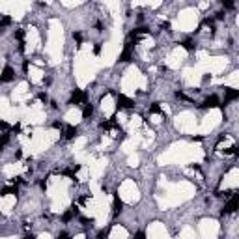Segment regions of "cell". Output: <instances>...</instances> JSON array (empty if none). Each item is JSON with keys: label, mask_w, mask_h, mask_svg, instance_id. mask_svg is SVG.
Listing matches in <instances>:
<instances>
[{"label": "cell", "mask_w": 239, "mask_h": 239, "mask_svg": "<svg viewBox=\"0 0 239 239\" xmlns=\"http://www.w3.org/2000/svg\"><path fill=\"white\" fill-rule=\"evenodd\" d=\"M71 103H73V105L84 103V105H86V93H84L82 90H79V88H75L73 92H71Z\"/></svg>", "instance_id": "obj_1"}, {"label": "cell", "mask_w": 239, "mask_h": 239, "mask_svg": "<svg viewBox=\"0 0 239 239\" xmlns=\"http://www.w3.org/2000/svg\"><path fill=\"white\" fill-rule=\"evenodd\" d=\"M237 204H239V198H237V194H233V196L230 198V202H228V204H226V206L222 207V211H221V213H222V215L233 213V211L237 209Z\"/></svg>", "instance_id": "obj_2"}, {"label": "cell", "mask_w": 239, "mask_h": 239, "mask_svg": "<svg viewBox=\"0 0 239 239\" xmlns=\"http://www.w3.org/2000/svg\"><path fill=\"white\" fill-rule=\"evenodd\" d=\"M118 107H120V108H133V107H135V101L129 99L127 95H118Z\"/></svg>", "instance_id": "obj_3"}, {"label": "cell", "mask_w": 239, "mask_h": 239, "mask_svg": "<svg viewBox=\"0 0 239 239\" xmlns=\"http://www.w3.org/2000/svg\"><path fill=\"white\" fill-rule=\"evenodd\" d=\"M13 77H15L13 69H11L10 65H6V67L2 69V75H0V82H10V80H13Z\"/></svg>", "instance_id": "obj_4"}, {"label": "cell", "mask_w": 239, "mask_h": 239, "mask_svg": "<svg viewBox=\"0 0 239 239\" xmlns=\"http://www.w3.org/2000/svg\"><path fill=\"white\" fill-rule=\"evenodd\" d=\"M215 107H219V97L217 95H209V97L202 103V108H215Z\"/></svg>", "instance_id": "obj_5"}, {"label": "cell", "mask_w": 239, "mask_h": 239, "mask_svg": "<svg viewBox=\"0 0 239 239\" xmlns=\"http://www.w3.org/2000/svg\"><path fill=\"white\" fill-rule=\"evenodd\" d=\"M77 127L75 125H67V127H64V138L65 140H71V138H75L77 136Z\"/></svg>", "instance_id": "obj_6"}, {"label": "cell", "mask_w": 239, "mask_h": 239, "mask_svg": "<svg viewBox=\"0 0 239 239\" xmlns=\"http://www.w3.org/2000/svg\"><path fill=\"white\" fill-rule=\"evenodd\" d=\"M75 215H79V209H77V207L73 206V207H71V209H67V211H65V213L62 215V221H64V222H69L71 219H73V217H75Z\"/></svg>", "instance_id": "obj_7"}, {"label": "cell", "mask_w": 239, "mask_h": 239, "mask_svg": "<svg viewBox=\"0 0 239 239\" xmlns=\"http://www.w3.org/2000/svg\"><path fill=\"white\" fill-rule=\"evenodd\" d=\"M224 92H226V101H224V103H228V101H235V99L239 97V90H233V88H224Z\"/></svg>", "instance_id": "obj_8"}, {"label": "cell", "mask_w": 239, "mask_h": 239, "mask_svg": "<svg viewBox=\"0 0 239 239\" xmlns=\"http://www.w3.org/2000/svg\"><path fill=\"white\" fill-rule=\"evenodd\" d=\"M122 209H123V202L120 200L118 196H114V209H112L114 217H116V215H120V213H122Z\"/></svg>", "instance_id": "obj_9"}, {"label": "cell", "mask_w": 239, "mask_h": 239, "mask_svg": "<svg viewBox=\"0 0 239 239\" xmlns=\"http://www.w3.org/2000/svg\"><path fill=\"white\" fill-rule=\"evenodd\" d=\"M120 62H131V45H125L123 53L120 54Z\"/></svg>", "instance_id": "obj_10"}, {"label": "cell", "mask_w": 239, "mask_h": 239, "mask_svg": "<svg viewBox=\"0 0 239 239\" xmlns=\"http://www.w3.org/2000/svg\"><path fill=\"white\" fill-rule=\"evenodd\" d=\"M181 47H183L185 51L190 53V51H194V49H196V43H194L193 39H185V41H181Z\"/></svg>", "instance_id": "obj_11"}, {"label": "cell", "mask_w": 239, "mask_h": 239, "mask_svg": "<svg viewBox=\"0 0 239 239\" xmlns=\"http://www.w3.org/2000/svg\"><path fill=\"white\" fill-rule=\"evenodd\" d=\"M92 114H93V107L86 103L84 108H82V116H84V118H92Z\"/></svg>", "instance_id": "obj_12"}, {"label": "cell", "mask_w": 239, "mask_h": 239, "mask_svg": "<svg viewBox=\"0 0 239 239\" xmlns=\"http://www.w3.org/2000/svg\"><path fill=\"white\" fill-rule=\"evenodd\" d=\"M10 25H11V17H8V15H6V17H2V19H0V30H4V28H6V26H10Z\"/></svg>", "instance_id": "obj_13"}, {"label": "cell", "mask_w": 239, "mask_h": 239, "mask_svg": "<svg viewBox=\"0 0 239 239\" xmlns=\"http://www.w3.org/2000/svg\"><path fill=\"white\" fill-rule=\"evenodd\" d=\"M163 110H161V107H159V103H153L151 107H150V114H161Z\"/></svg>", "instance_id": "obj_14"}, {"label": "cell", "mask_w": 239, "mask_h": 239, "mask_svg": "<svg viewBox=\"0 0 239 239\" xmlns=\"http://www.w3.org/2000/svg\"><path fill=\"white\" fill-rule=\"evenodd\" d=\"M8 142H10V135H2V136H0V150H2Z\"/></svg>", "instance_id": "obj_15"}, {"label": "cell", "mask_w": 239, "mask_h": 239, "mask_svg": "<svg viewBox=\"0 0 239 239\" xmlns=\"http://www.w3.org/2000/svg\"><path fill=\"white\" fill-rule=\"evenodd\" d=\"M6 194H11V187H2L0 189V196H6Z\"/></svg>", "instance_id": "obj_16"}, {"label": "cell", "mask_w": 239, "mask_h": 239, "mask_svg": "<svg viewBox=\"0 0 239 239\" xmlns=\"http://www.w3.org/2000/svg\"><path fill=\"white\" fill-rule=\"evenodd\" d=\"M108 232H110V228H107V230H101V232H99V235H97V239H107Z\"/></svg>", "instance_id": "obj_17"}, {"label": "cell", "mask_w": 239, "mask_h": 239, "mask_svg": "<svg viewBox=\"0 0 239 239\" xmlns=\"http://www.w3.org/2000/svg\"><path fill=\"white\" fill-rule=\"evenodd\" d=\"M22 37H25V30H17V32H15V39H19V41L22 43Z\"/></svg>", "instance_id": "obj_18"}, {"label": "cell", "mask_w": 239, "mask_h": 239, "mask_svg": "<svg viewBox=\"0 0 239 239\" xmlns=\"http://www.w3.org/2000/svg\"><path fill=\"white\" fill-rule=\"evenodd\" d=\"M37 99H39V101H43V103H47V101H49L47 93H43V92H41V93H37Z\"/></svg>", "instance_id": "obj_19"}, {"label": "cell", "mask_w": 239, "mask_h": 239, "mask_svg": "<svg viewBox=\"0 0 239 239\" xmlns=\"http://www.w3.org/2000/svg\"><path fill=\"white\" fill-rule=\"evenodd\" d=\"M73 37H75V41H77L79 45L82 43V34H80V32H75V34H73Z\"/></svg>", "instance_id": "obj_20"}, {"label": "cell", "mask_w": 239, "mask_h": 239, "mask_svg": "<svg viewBox=\"0 0 239 239\" xmlns=\"http://www.w3.org/2000/svg\"><path fill=\"white\" fill-rule=\"evenodd\" d=\"M10 129V125L4 122V120H0V131H8Z\"/></svg>", "instance_id": "obj_21"}, {"label": "cell", "mask_w": 239, "mask_h": 239, "mask_svg": "<svg viewBox=\"0 0 239 239\" xmlns=\"http://www.w3.org/2000/svg\"><path fill=\"white\" fill-rule=\"evenodd\" d=\"M11 133H15V135H19V133H21V123H15V125L11 127Z\"/></svg>", "instance_id": "obj_22"}, {"label": "cell", "mask_w": 239, "mask_h": 239, "mask_svg": "<svg viewBox=\"0 0 239 239\" xmlns=\"http://www.w3.org/2000/svg\"><path fill=\"white\" fill-rule=\"evenodd\" d=\"M80 222H82L84 226H92V222H93V221H92V219H84V217H80Z\"/></svg>", "instance_id": "obj_23"}, {"label": "cell", "mask_w": 239, "mask_h": 239, "mask_svg": "<svg viewBox=\"0 0 239 239\" xmlns=\"http://www.w3.org/2000/svg\"><path fill=\"white\" fill-rule=\"evenodd\" d=\"M93 54H101V43H95V47H93Z\"/></svg>", "instance_id": "obj_24"}, {"label": "cell", "mask_w": 239, "mask_h": 239, "mask_svg": "<svg viewBox=\"0 0 239 239\" xmlns=\"http://www.w3.org/2000/svg\"><path fill=\"white\" fill-rule=\"evenodd\" d=\"M133 239H146V233H144V232H136Z\"/></svg>", "instance_id": "obj_25"}, {"label": "cell", "mask_w": 239, "mask_h": 239, "mask_svg": "<svg viewBox=\"0 0 239 239\" xmlns=\"http://www.w3.org/2000/svg\"><path fill=\"white\" fill-rule=\"evenodd\" d=\"M110 127H112V123H110V122H103V123H101V129H105V131H108Z\"/></svg>", "instance_id": "obj_26"}, {"label": "cell", "mask_w": 239, "mask_h": 239, "mask_svg": "<svg viewBox=\"0 0 239 239\" xmlns=\"http://www.w3.org/2000/svg\"><path fill=\"white\" fill-rule=\"evenodd\" d=\"M56 239H69V233H67V232H60Z\"/></svg>", "instance_id": "obj_27"}, {"label": "cell", "mask_w": 239, "mask_h": 239, "mask_svg": "<svg viewBox=\"0 0 239 239\" xmlns=\"http://www.w3.org/2000/svg\"><path fill=\"white\" fill-rule=\"evenodd\" d=\"M222 6H224L226 10H232V8H233V2H230V0H226V2H222Z\"/></svg>", "instance_id": "obj_28"}, {"label": "cell", "mask_w": 239, "mask_h": 239, "mask_svg": "<svg viewBox=\"0 0 239 239\" xmlns=\"http://www.w3.org/2000/svg\"><path fill=\"white\" fill-rule=\"evenodd\" d=\"M204 25H206V26H211V28H213L215 21H213V19H206V21H204Z\"/></svg>", "instance_id": "obj_29"}, {"label": "cell", "mask_w": 239, "mask_h": 239, "mask_svg": "<svg viewBox=\"0 0 239 239\" xmlns=\"http://www.w3.org/2000/svg\"><path fill=\"white\" fill-rule=\"evenodd\" d=\"M163 30H166V32H170V22H163Z\"/></svg>", "instance_id": "obj_30"}, {"label": "cell", "mask_w": 239, "mask_h": 239, "mask_svg": "<svg viewBox=\"0 0 239 239\" xmlns=\"http://www.w3.org/2000/svg\"><path fill=\"white\" fill-rule=\"evenodd\" d=\"M53 127H54V129H64V125H62L60 122H54V123H53Z\"/></svg>", "instance_id": "obj_31"}, {"label": "cell", "mask_w": 239, "mask_h": 239, "mask_svg": "<svg viewBox=\"0 0 239 239\" xmlns=\"http://www.w3.org/2000/svg\"><path fill=\"white\" fill-rule=\"evenodd\" d=\"M39 187L45 190V189H47V181H45V179H41V181H39Z\"/></svg>", "instance_id": "obj_32"}, {"label": "cell", "mask_w": 239, "mask_h": 239, "mask_svg": "<svg viewBox=\"0 0 239 239\" xmlns=\"http://www.w3.org/2000/svg\"><path fill=\"white\" fill-rule=\"evenodd\" d=\"M217 19L222 21V19H224V11H219V13H217Z\"/></svg>", "instance_id": "obj_33"}, {"label": "cell", "mask_w": 239, "mask_h": 239, "mask_svg": "<svg viewBox=\"0 0 239 239\" xmlns=\"http://www.w3.org/2000/svg\"><path fill=\"white\" fill-rule=\"evenodd\" d=\"M22 239H36V235H32V233H30V235H26V237H22Z\"/></svg>", "instance_id": "obj_34"}]
</instances>
